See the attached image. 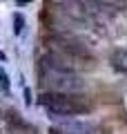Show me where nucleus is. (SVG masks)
Returning a JSON list of instances; mask_svg holds the SVG:
<instances>
[{
    "label": "nucleus",
    "mask_w": 127,
    "mask_h": 134,
    "mask_svg": "<svg viewBox=\"0 0 127 134\" xmlns=\"http://www.w3.org/2000/svg\"><path fill=\"white\" fill-rule=\"evenodd\" d=\"M31 0H18V5H29Z\"/></svg>",
    "instance_id": "20e7f679"
},
{
    "label": "nucleus",
    "mask_w": 127,
    "mask_h": 134,
    "mask_svg": "<svg viewBox=\"0 0 127 134\" xmlns=\"http://www.w3.org/2000/svg\"><path fill=\"white\" fill-rule=\"evenodd\" d=\"M42 103L47 105L49 112H56V114H78V112L87 110V105L80 103L71 92H49V94H42Z\"/></svg>",
    "instance_id": "f257e3e1"
},
{
    "label": "nucleus",
    "mask_w": 127,
    "mask_h": 134,
    "mask_svg": "<svg viewBox=\"0 0 127 134\" xmlns=\"http://www.w3.org/2000/svg\"><path fill=\"white\" fill-rule=\"evenodd\" d=\"M80 5H83L85 14L89 16V18H94V16H98L103 11V2L100 0H80Z\"/></svg>",
    "instance_id": "f03ea898"
},
{
    "label": "nucleus",
    "mask_w": 127,
    "mask_h": 134,
    "mask_svg": "<svg viewBox=\"0 0 127 134\" xmlns=\"http://www.w3.org/2000/svg\"><path fill=\"white\" fill-rule=\"evenodd\" d=\"M14 23H16V34H20V31H22V25H25L22 16H20V14H16V16H14Z\"/></svg>",
    "instance_id": "7ed1b4c3"
}]
</instances>
